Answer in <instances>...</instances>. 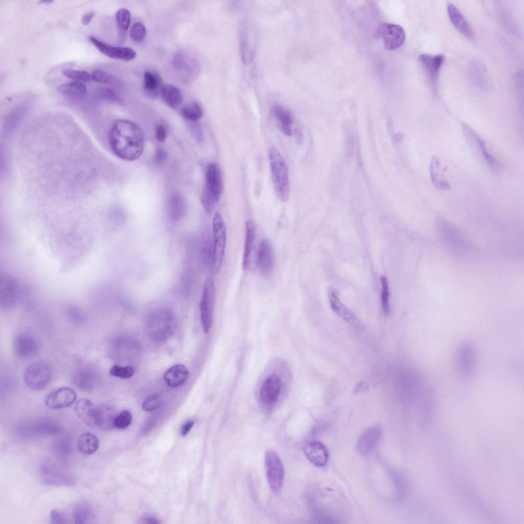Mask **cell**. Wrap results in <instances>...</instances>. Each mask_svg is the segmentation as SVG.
Masks as SVG:
<instances>
[{
	"label": "cell",
	"instance_id": "cell-26",
	"mask_svg": "<svg viewBox=\"0 0 524 524\" xmlns=\"http://www.w3.org/2000/svg\"><path fill=\"white\" fill-rule=\"evenodd\" d=\"M186 212V205L184 198L179 194H173L169 199L168 213L170 220L174 223L181 221Z\"/></svg>",
	"mask_w": 524,
	"mask_h": 524
},
{
	"label": "cell",
	"instance_id": "cell-34",
	"mask_svg": "<svg viewBox=\"0 0 524 524\" xmlns=\"http://www.w3.org/2000/svg\"><path fill=\"white\" fill-rule=\"evenodd\" d=\"M73 516L76 523H85L91 519L92 511L90 505L85 501H80L73 508Z\"/></svg>",
	"mask_w": 524,
	"mask_h": 524
},
{
	"label": "cell",
	"instance_id": "cell-19",
	"mask_svg": "<svg viewBox=\"0 0 524 524\" xmlns=\"http://www.w3.org/2000/svg\"><path fill=\"white\" fill-rule=\"evenodd\" d=\"M256 227L254 221L249 220L246 223L245 239L242 267L244 270L250 268L256 239Z\"/></svg>",
	"mask_w": 524,
	"mask_h": 524
},
{
	"label": "cell",
	"instance_id": "cell-20",
	"mask_svg": "<svg viewBox=\"0 0 524 524\" xmlns=\"http://www.w3.org/2000/svg\"><path fill=\"white\" fill-rule=\"evenodd\" d=\"M76 413L85 424L93 427L96 425L97 408L89 399H79L75 405Z\"/></svg>",
	"mask_w": 524,
	"mask_h": 524
},
{
	"label": "cell",
	"instance_id": "cell-18",
	"mask_svg": "<svg viewBox=\"0 0 524 524\" xmlns=\"http://www.w3.org/2000/svg\"><path fill=\"white\" fill-rule=\"evenodd\" d=\"M379 426H374L366 430L359 438L357 444L358 452L363 455L369 454L376 446L381 435Z\"/></svg>",
	"mask_w": 524,
	"mask_h": 524
},
{
	"label": "cell",
	"instance_id": "cell-39",
	"mask_svg": "<svg viewBox=\"0 0 524 524\" xmlns=\"http://www.w3.org/2000/svg\"><path fill=\"white\" fill-rule=\"evenodd\" d=\"M381 284V303L382 310L386 315L389 313L390 308L389 303V287L387 279L385 276H381L380 277Z\"/></svg>",
	"mask_w": 524,
	"mask_h": 524
},
{
	"label": "cell",
	"instance_id": "cell-11",
	"mask_svg": "<svg viewBox=\"0 0 524 524\" xmlns=\"http://www.w3.org/2000/svg\"><path fill=\"white\" fill-rule=\"evenodd\" d=\"M89 39L100 52L110 58L130 61L136 56V51L131 48L113 46L93 36H90Z\"/></svg>",
	"mask_w": 524,
	"mask_h": 524
},
{
	"label": "cell",
	"instance_id": "cell-12",
	"mask_svg": "<svg viewBox=\"0 0 524 524\" xmlns=\"http://www.w3.org/2000/svg\"><path fill=\"white\" fill-rule=\"evenodd\" d=\"M76 399L75 391L63 387L50 393L46 399V404L50 408L60 409L70 406Z\"/></svg>",
	"mask_w": 524,
	"mask_h": 524
},
{
	"label": "cell",
	"instance_id": "cell-50",
	"mask_svg": "<svg viewBox=\"0 0 524 524\" xmlns=\"http://www.w3.org/2000/svg\"><path fill=\"white\" fill-rule=\"evenodd\" d=\"M194 424V421L192 420H188L185 422L181 426L180 429L181 435L184 436L187 434V433L191 430Z\"/></svg>",
	"mask_w": 524,
	"mask_h": 524
},
{
	"label": "cell",
	"instance_id": "cell-52",
	"mask_svg": "<svg viewBox=\"0 0 524 524\" xmlns=\"http://www.w3.org/2000/svg\"><path fill=\"white\" fill-rule=\"evenodd\" d=\"M94 15L93 12L85 14L82 18V23L84 25H88L92 20Z\"/></svg>",
	"mask_w": 524,
	"mask_h": 524
},
{
	"label": "cell",
	"instance_id": "cell-23",
	"mask_svg": "<svg viewBox=\"0 0 524 524\" xmlns=\"http://www.w3.org/2000/svg\"><path fill=\"white\" fill-rule=\"evenodd\" d=\"M439 158L436 155H433L429 165V172L431 182L435 187L439 189L450 190L451 185L443 174Z\"/></svg>",
	"mask_w": 524,
	"mask_h": 524
},
{
	"label": "cell",
	"instance_id": "cell-1",
	"mask_svg": "<svg viewBox=\"0 0 524 524\" xmlns=\"http://www.w3.org/2000/svg\"><path fill=\"white\" fill-rule=\"evenodd\" d=\"M108 140L114 154L125 161L138 159L144 150V137L142 129L128 120L119 119L114 122Z\"/></svg>",
	"mask_w": 524,
	"mask_h": 524
},
{
	"label": "cell",
	"instance_id": "cell-49",
	"mask_svg": "<svg viewBox=\"0 0 524 524\" xmlns=\"http://www.w3.org/2000/svg\"><path fill=\"white\" fill-rule=\"evenodd\" d=\"M167 157L166 151L162 148L158 149L155 153L154 161L157 164H160L164 162Z\"/></svg>",
	"mask_w": 524,
	"mask_h": 524
},
{
	"label": "cell",
	"instance_id": "cell-51",
	"mask_svg": "<svg viewBox=\"0 0 524 524\" xmlns=\"http://www.w3.org/2000/svg\"><path fill=\"white\" fill-rule=\"evenodd\" d=\"M192 129V133L194 136L196 138L199 142H201L203 140V133L200 127L199 126H195L191 127Z\"/></svg>",
	"mask_w": 524,
	"mask_h": 524
},
{
	"label": "cell",
	"instance_id": "cell-10",
	"mask_svg": "<svg viewBox=\"0 0 524 524\" xmlns=\"http://www.w3.org/2000/svg\"><path fill=\"white\" fill-rule=\"evenodd\" d=\"M330 304L332 310L340 317L357 330L364 329V324L359 318L340 300L337 293L333 288L328 291Z\"/></svg>",
	"mask_w": 524,
	"mask_h": 524
},
{
	"label": "cell",
	"instance_id": "cell-30",
	"mask_svg": "<svg viewBox=\"0 0 524 524\" xmlns=\"http://www.w3.org/2000/svg\"><path fill=\"white\" fill-rule=\"evenodd\" d=\"M463 129L465 133L477 143L488 164L493 168H496L498 165L497 161L494 157L489 152L484 140L479 135L467 125H463Z\"/></svg>",
	"mask_w": 524,
	"mask_h": 524
},
{
	"label": "cell",
	"instance_id": "cell-31",
	"mask_svg": "<svg viewBox=\"0 0 524 524\" xmlns=\"http://www.w3.org/2000/svg\"><path fill=\"white\" fill-rule=\"evenodd\" d=\"M160 93L165 102L171 107H177L182 101V92L177 87L172 84L163 85Z\"/></svg>",
	"mask_w": 524,
	"mask_h": 524
},
{
	"label": "cell",
	"instance_id": "cell-5",
	"mask_svg": "<svg viewBox=\"0 0 524 524\" xmlns=\"http://www.w3.org/2000/svg\"><path fill=\"white\" fill-rule=\"evenodd\" d=\"M52 374V369L49 364L42 361L35 362L26 368L24 374L25 382L32 390H42L50 382Z\"/></svg>",
	"mask_w": 524,
	"mask_h": 524
},
{
	"label": "cell",
	"instance_id": "cell-55",
	"mask_svg": "<svg viewBox=\"0 0 524 524\" xmlns=\"http://www.w3.org/2000/svg\"><path fill=\"white\" fill-rule=\"evenodd\" d=\"M404 137V135L402 133H398L394 136V139L395 141L399 142L401 141Z\"/></svg>",
	"mask_w": 524,
	"mask_h": 524
},
{
	"label": "cell",
	"instance_id": "cell-4",
	"mask_svg": "<svg viewBox=\"0 0 524 524\" xmlns=\"http://www.w3.org/2000/svg\"><path fill=\"white\" fill-rule=\"evenodd\" d=\"M213 257L211 265V273L213 275L218 274L220 271L226 242V230L223 219L221 214L216 212L213 219Z\"/></svg>",
	"mask_w": 524,
	"mask_h": 524
},
{
	"label": "cell",
	"instance_id": "cell-38",
	"mask_svg": "<svg viewBox=\"0 0 524 524\" xmlns=\"http://www.w3.org/2000/svg\"><path fill=\"white\" fill-rule=\"evenodd\" d=\"M344 136V155L346 158L352 157L355 147V138L351 125L345 124L343 127Z\"/></svg>",
	"mask_w": 524,
	"mask_h": 524
},
{
	"label": "cell",
	"instance_id": "cell-35",
	"mask_svg": "<svg viewBox=\"0 0 524 524\" xmlns=\"http://www.w3.org/2000/svg\"><path fill=\"white\" fill-rule=\"evenodd\" d=\"M130 19V12L125 8L120 9L116 13V19L118 29L119 40L121 42L124 41L125 39Z\"/></svg>",
	"mask_w": 524,
	"mask_h": 524
},
{
	"label": "cell",
	"instance_id": "cell-54",
	"mask_svg": "<svg viewBox=\"0 0 524 524\" xmlns=\"http://www.w3.org/2000/svg\"><path fill=\"white\" fill-rule=\"evenodd\" d=\"M142 520L143 521V523H148V524L149 523L157 524V523H160V522L159 521L158 519H156V518H155L154 517H143L142 519Z\"/></svg>",
	"mask_w": 524,
	"mask_h": 524
},
{
	"label": "cell",
	"instance_id": "cell-53",
	"mask_svg": "<svg viewBox=\"0 0 524 524\" xmlns=\"http://www.w3.org/2000/svg\"><path fill=\"white\" fill-rule=\"evenodd\" d=\"M294 134L296 140L298 142V143H299V144L302 143V142H303V135H302L301 132L300 130L298 129H295L294 130Z\"/></svg>",
	"mask_w": 524,
	"mask_h": 524
},
{
	"label": "cell",
	"instance_id": "cell-21",
	"mask_svg": "<svg viewBox=\"0 0 524 524\" xmlns=\"http://www.w3.org/2000/svg\"><path fill=\"white\" fill-rule=\"evenodd\" d=\"M97 380L96 372L88 367L79 369L74 373L72 378L75 386L81 390L86 391L91 390L95 386Z\"/></svg>",
	"mask_w": 524,
	"mask_h": 524
},
{
	"label": "cell",
	"instance_id": "cell-24",
	"mask_svg": "<svg viewBox=\"0 0 524 524\" xmlns=\"http://www.w3.org/2000/svg\"><path fill=\"white\" fill-rule=\"evenodd\" d=\"M188 375L187 368L183 364H178L167 370L164 375V379L169 386L178 387L186 382Z\"/></svg>",
	"mask_w": 524,
	"mask_h": 524
},
{
	"label": "cell",
	"instance_id": "cell-36",
	"mask_svg": "<svg viewBox=\"0 0 524 524\" xmlns=\"http://www.w3.org/2000/svg\"><path fill=\"white\" fill-rule=\"evenodd\" d=\"M161 79L156 73L146 71L144 74L143 86L145 93L155 97L161 86Z\"/></svg>",
	"mask_w": 524,
	"mask_h": 524
},
{
	"label": "cell",
	"instance_id": "cell-47",
	"mask_svg": "<svg viewBox=\"0 0 524 524\" xmlns=\"http://www.w3.org/2000/svg\"><path fill=\"white\" fill-rule=\"evenodd\" d=\"M156 138L158 141L162 142L164 141L167 136V129L163 124L157 125L155 128Z\"/></svg>",
	"mask_w": 524,
	"mask_h": 524
},
{
	"label": "cell",
	"instance_id": "cell-15",
	"mask_svg": "<svg viewBox=\"0 0 524 524\" xmlns=\"http://www.w3.org/2000/svg\"><path fill=\"white\" fill-rule=\"evenodd\" d=\"M38 348V343L36 339L30 334L21 333L15 338L14 350L19 358H30L37 353Z\"/></svg>",
	"mask_w": 524,
	"mask_h": 524
},
{
	"label": "cell",
	"instance_id": "cell-14",
	"mask_svg": "<svg viewBox=\"0 0 524 524\" xmlns=\"http://www.w3.org/2000/svg\"><path fill=\"white\" fill-rule=\"evenodd\" d=\"M444 60V57L441 54L432 56L424 54L419 57L420 63L433 88L436 87L439 72Z\"/></svg>",
	"mask_w": 524,
	"mask_h": 524
},
{
	"label": "cell",
	"instance_id": "cell-37",
	"mask_svg": "<svg viewBox=\"0 0 524 524\" xmlns=\"http://www.w3.org/2000/svg\"><path fill=\"white\" fill-rule=\"evenodd\" d=\"M182 116L190 122H196L203 115L201 106L196 102H192L183 107L181 110Z\"/></svg>",
	"mask_w": 524,
	"mask_h": 524
},
{
	"label": "cell",
	"instance_id": "cell-43",
	"mask_svg": "<svg viewBox=\"0 0 524 524\" xmlns=\"http://www.w3.org/2000/svg\"><path fill=\"white\" fill-rule=\"evenodd\" d=\"M132 419L130 412L127 410H124L116 416L114 427L118 429H124L130 424Z\"/></svg>",
	"mask_w": 524,
	"mask_h": 524
},
{
	"label": "cell",
	"instance_id": "cell-2",
	"mask_svg": "<svg viewBox=\"0 0 524 524\" xmlns=\"http://www.w3.org/2000/svg\"><path fill=\"white\" fill-rule=\"evenodd\" d=\"M272 182L278 198L287 202L290 196V185L288 167L279 151L274 147L268 150Z\"/></svg>",
	"mask_w": 524,
	"mask_h": 524
},
{
	"label": "cell",
	"instance_id": "cell-13",
	"mask_svg": "<svg viewBox=\"0 0 524 524\" xmlns=\"http://www.w3.org/2000/svg\"><path fill=\"white\" fill-rule=\"evenodd\" d=\"M256 262L261 273L270 275L274 267V255L272 246L267 239L262 240L258 247Z\"/></svg>",
	"mask_w": 524,
	"mask_h": 524
},
{
	"label": "cell",
	"instance_id": "cell-8",
	"mask_svg": "<svg viewBox=\"0 0 524 524\" xmlns=\"http://www.w3.org/2000/svg\"><path fill=\"white\" fill-rule=\"evenodd\" d=\"M374 37L383 39L386 50H394L404 43L405 34L403 28L400 25L383 23L377 27Z\"/></svg>",
	"mask_w": 524,
	"mask_h": 524
},
{
	"label": "cell",
	"instance_id": "cell-41",
	"mask_svg": "<svg viewBox=\"0 0 524 524\" xmlns=\"http://www.w3.org/2000/svg\"><path fill=\"white\" fill-rule=\"evenodd\" d=\"M146 34V29L145 26L140 22L135 23L131 27L129 31L130 38L134 41L140 42L145 38Z\"/></svg>",
	"mask_w": 524,
	"mask_h": 524
},
{
	"label": "cell",
	"instance_id": "cell-9",
	"mask_svg": "<svg viewBox=\"0 0 524 524\" xmlns=\"http://www.w3.org/2000/svg\"><path fill=\"white\" fill-rule=\"evenodd\" d=\"M223 181L221 170L215 163H209L206 168L205 183L202 192L208 194L219 202L223 190Z\"/></svg>",
	"mask_w": 524,
	"mask_h": 524
},
{
	"label": "cell",
	"instance_id": "cell-6",
	"mask_svg": "<svg viewBox=\"0 0 524 524\" xmlns=\"http://www.w3.org/2000/svg\"><path fill=\"white\" fill-rule=\"evenodd\" d=\"M215 300V289L212 278H206L203 286L200 301L201 320L205 333L209 331L212 323Z\"/></svg>",
	"mask_w": 524,
	"mask_h": 524
},
{
	"label": "cell",
	"instance_id": "cell-32",
	"mask_svg": "<svg viewBox=\"0 0 524 524\" xmlns=\"http://www.w3.org/2000/svg\"><path fill=\"white\" fill-rule=\"evenodd\" d=\"M14 282L11 279L4 278L1 283V302L4 307L13 304L15 299L16 290Z\"/></svg>",
	"mask_w": 524,
	"mask_h": 524
},
{
	"label": "cell",
	"instance_id": "cell-28",
	"mask_svg": "<svg viewBox=\"0 0 524 524\" xmlns=\"http://www.w3.org/2000/svg\"><path fill=\"white\" fill-rule=\"evenodd\" d=\"M117 415L111 407L101 406L97 408L96 425L104 431H110L115 428L114 420Z\"/></svg>",
	"mask_w": 524,
	"mask_h": 524
},
{
	"label": "cell",
	"instance_id": "cell-3",
	"mask_svg": "<svg viewBox=\"0 0 524 524\" xmlns=\"http://www.w3.org/2000/svg\"><path fill=\"white\" fill-rule=\"evenodd\" d=\"M455 369L458 378L463 381L472 380L477 368V354L473 344L462 342L457 348L454 357Z\"/></svg>",
	"mask_w": 524,
	"mask_h": 524
},
{
	"label": "cell",
	"instance_id": "cell-33",
	"mask_svg": "<svg viewBox=\"0 0 524 524\" xmlns=\"http://www.w3.org/2000/svg\"><path fill=\"white\" fill-rule=\"evenodd\" d=\"M57 90L64 96L76 98L83 97L86 93L84 84L78 81L59 85Z\"/></svg>",
	"mask_w": 524,
	"mask_h": 524
},
{
	"label": "cell",
	"instance_id": "cell-40",
	"mask_svg": "<svg viewBox=\"0 0 524 524\" xmlns=\"http://www.w3.org/2000/svg\"><path fill=\"white\" fill-rule=\"evenodd\" d=\"M135 373L134 368L131 366H120L114 365L110 369L111 375L123 379L131 378Z\"/></svg>",
	"mask_w": 524,
	"mask_h": 524
},
{
	"label": "cell",
	"instance_id": "cell-16",
	"mask_svg": "<svg viewBox=\"0 0 524 524\" xmlns=\"http://www.w3.org/2000/svg\"><path fill=\"white\" fill-rule=\"evenodd\" d=\"M303 451L307 458L315 466L323 467L328 461V450L320 442L313 441L307 443L304 445Z\"/></svg>",
	"mask_w": 524,
	"mask_h": 524
},
{
	"label": "cell",
	"instance_id": "cell-46",
	"mask_svg": "<svg viewBox=\"0 0 524 524\" xmlns=\"http://www.w3.org/2000/svg\"><path fill=\"white\" fill-rule=\"evenodd\" d=\"M162 400L158 394H154L147 397L142 404V408L147 411H152L158 409L161 405Z\"/></svg>",
	"mask_w": 524,
	"mask_h": 524
},
{
	"label": "cell",
	"instance_id": "cell-42",
	"mask_svg": "<svg viewBox=\"0 0 524 524\" xmlns=\"http://www.w3.org/2000/svg\"><path fill=\"white\" fill-rule=\"evenodd\" d=\"M62 72L67 77L76 80L86 82L92 79L91 75L85 71L66 69H63Z\"/></svg>",
	"mask_w": 524,
	"mask_h": 524
},
{
	"label": "cell",
	"instance_id": "cell-29",
	"mask_svg": "<svg viewBox=\"0 0 524 524\" xmlns=\"http://www.w3.org/2000/svg\"><path fill=\"white\" fill-rule=\"evenodd\" d=\"M99 441L97 437L92 433L85 432L78 438L77 447L79 451L85 455H91L98 449Z\"/></svg>",
	"mask_w": 524,
	"mask_h": 524
},
{
	"label": "cell",
	"instance_id": "cell-22",
	"mask_svg": "<svg viewBox=\"0 0 524 524\" xmlns=\"http://www.w3.org/2000/svg\"><path fill=\"white\" fill-rule=\"evenodd\" d=\"M447 11L451 22L456 29L467 38L473 39L472 28L458 9L452 4H449Z\"/></svg>",
	"mask_w": 524,
	"mask_h": 524
},
{
	"label": "cell",
	"instance_id": "cell-48",
	"mask_svg": "<svg viewBox=\"0 0 524 524\" xmlns=\"http://www.w3.org/2000/svg\"><path fill=\"white\" fill-rule=\"evenodd\" d=\"M51 518L52 523H64L68 522L67 517L62 513L56 510L51 511Z\"/></svg>",
	"mask_w": 524,
	"mask_h": 524
},
{
	"label": "cell",
	"instance_id": "cell-45",
	"mask_svg": "<svg viewBox=\"0 0 524 524\" xmlns=\"http://www.w3.org/2000/svg\"><path fill=\"white\" fill-rule=\"evenodd\" d=\"M96 95L102 99L113 102L120 103L121 99L118 95L112 89L108 88H99L96 91Z\"/></svg>",
	"mask_w": 524,
	"mask_h": 524
},
{
	"label": "cell",
	"instance_id": "cell-44",
	"mask_svg": "<svg viewBox=\"0 0 524 524\" xmlns=\"http://www.w3.org/2000/svg\"><path fill=\"white\" fill-rule=\"evenodd\" d=\"M92 79L101 84H113L116 82L115 79L110 74L104 71L96 69L91 73Z\"/></svg>",
	"mask_w": 524,
	"mask_h": 524
},
{
	"label": "cell",
	"instance_id": "cell-17",
	"mask_svg": "<svg viewBox=\"0 0 524 524\" xmlns=\"http://www.w3.org/2000/svg\"><path fill=\"white\" fill-rule=\"evenodd\" d=\"M281 382L280 378L276 374L269 376L264 382L260 391L261 401L265 404L270 405L277 400L280 392Z\"/></svg>",
	"mask_w": 524,
	"mask_h": 524
},
{
	"label": "cell",
	"instance_id": "cell-27",
	"mask_svg": "<svg viewBox=\"0 0 524 524\" xmlns=\"http://www.w3.org/2000/svg\"><path fill=\"white\" fill-rule=\"evenodd\" d=\"M240 30L241 57L243 61L245 64H248L254 58L255 49L252 45V41H251V38L250 37L248 25L245 24L242 25Z\"/></svg>",
	"mask_w": 524,
	"mask_h": 524
},
{
	"label": "cell",
	"instance_id": "cell-25",
	"mask_svg": "<svg viewBox=\"0 0 524 524\" xmlns=\"http://www.w3.org/2000/svg\"><path fill=\"white\" fill-rule=\"evenodd\" d=\"M272 113L278 122L280 129L287 136H292V116L290 112L280 104H275L272 107Z\"/></svg>",
	"mask_w": 524,
	"mask_h": 524
},
{
	"label": "cell",
	"instance_id": "cell-7",
	"mask_svg": "<svg viewBox=\"0 0 524 524\" xmlns=\"http://www.w3.org/2000/svg\"><path fill=\"white\" fill-rule=\"evenodd\" d=\"M265 469L269 485L275 494H278L282 486L284 469L277 453L269 450L265 455Z\"/></svg>",
	"mask_w": 524,
	"mask_h": 524
}]
</instances>
